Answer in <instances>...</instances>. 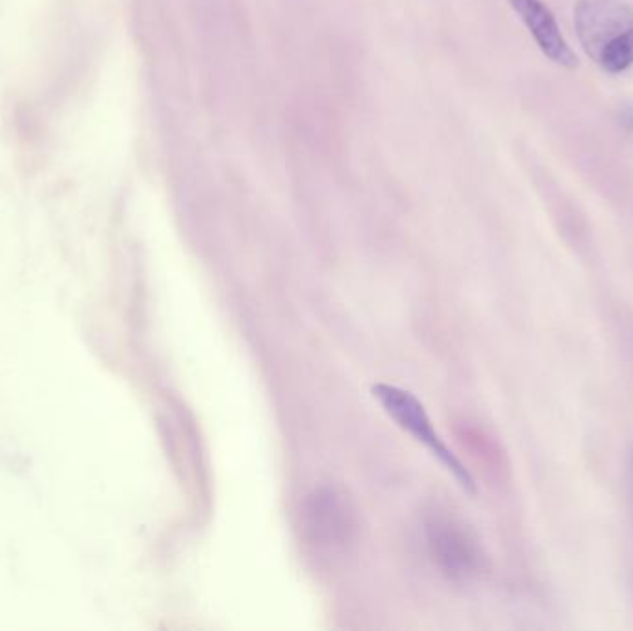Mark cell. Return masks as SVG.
<instances>
[{"instance_id": "1", "label": "cell", "mask_w": 633, "mask_h": 631, "mask_svg": "<svg viewBox=\"0 0 633 631\" xmlns=\"http://www.w3.org/2000/svg\"><path fill=\"white\" fill-rule=\"evenodd\" d=\"M358 513L354 500L343 487L332 483L319 485L300 504L302 537L319 550H347L360 533Z\"/></svg>"}, {"instance_id": "2", "label": "cell", "mask_w": 633, "mask_h": 631, "mask_svg": "<svg viewBox=\"0 0 633 631\" xmlns=\"http://www.w3.org/2000/svg\"><path fill=\"white\" fill-rule=\"evenodd\" d=\"M424 539L430 559L450 582H474L487 570L480 539L463 520L435 511L424 522Z\"/></svg>"}, {"instance_id": "3", "label": "cell", "mask_w": 633, "mask_h": 631, "mask_svg": "<svg viewBox=\"0 0 633 631\" xmlns=\"http://www.w3.org/2000/svg\"><path fill=\"white\" fill-rule=\"evenodd\" d=\"M373 396L384 408L385 413L397 422L398 428H402L415 441L426 446L430 454L460 482L465 491L469 493L476 491V483L471 472L467 471V467L445 445L441 435L437 434L430 415L426 413V409L415 395H411L410 391L397 385L376 384L373 385Z\"/></svg>"}, {"instance_id": "4", "label": "cell", "mask_w": 633, "mask_h": 631, "mask_svg": "<svg viewBox=\"0 0 633 631\" xmlns=\"http://www.w3.org/2000/svg\"><path fill=\"white\" fill-rule=\"evenodd\" d=\"M574 26L585 52L598 62L602 50L633 26V0H578Z\"/></svg>"}, {"instance_id": "5", "label": "cell", "mask_w": 633, "mask_h": 631, "mask_svg": "<svg viewBox=\"0 0 633 631\" xmlns=\"http://www.w3.org/2000/svg\"><path fill=\"white\" fill-rule=\"evenodd\" d=\"M509 4L519 13L522 23L528 26L547 58L567 69L578 67V58L563 38L554 13L541 0H509Z\"/></svg>"}, {"instance_id": "6", "label": "cell", "mask_w": 633, "mask_h": 631, "mask_svg": "<svg viewBox=\"0 0 633 631\" xmlns=\"http://www.w3.org/2000/svg\"><path fill=\"white\" fill-rule=\"evenodd\" d=\"M598 62L604 67V71L613 75L622 73L633 65V26L602 50Z\"/></svg>"}, {"instance_id": "7", "label": "cell", "mask_w": 633, "mask_h": 631, "mask_svg": "<svg viewBox=\"0 0 633 631\" xmlns=\"http://www.w3.org/2000/svg\"><path fill=\"white\" fill-rule=\"evenodd\" d=\"M628 476H630V500H632V508H633V452L630 454V467H628Z\"/></svg>"}]
</instances>
